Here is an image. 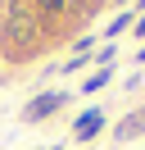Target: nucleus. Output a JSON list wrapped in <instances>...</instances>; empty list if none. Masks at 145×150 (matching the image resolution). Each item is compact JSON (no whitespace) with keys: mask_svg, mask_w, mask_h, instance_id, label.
Listing matches in <instances>:
<instances>
[{"mask_svg":"<svg viewBox=\"0 0 145 150\" xmlns=\"http://www.w3.org/2000/svg\"><path fill=\"white\" fill-rule=\"evenodd\" d=\"M59 105H63V96H59V91H45V96H36V100L23 109V118H27V123H36V118H50Z\"/></svg>","mask_w":145,"mask_h":150,"instance_id":"nucleus-1","label":"nucleus"},{"mask_svg":"<svg viewBox=\"0 0 145 150\" xmlns=\"http://www.w3.org/2000/svg\"><path fill=\"white\" fill-rule=\"evenodd\" d=\"M100 123H104V114H100V109H86L77 123H72V137H77V141H91L100 132Z\"/></svg>","mask_w":145,"mask_h":150,"instance_id":"nucleus-2","label":"nucleus"},{"mask_svg":"<svg viewBox=\"0 0 145 150\" xmlns=\"http://www.w3.org/2000/svg\"><path fill=\"white\" fill-rule=\"evenodd\" d=\"M141 132H145V105H141L136 114H127L122 123H118V141H132V137H141Z\"/></svg>","mask_w":145,"mask_h":150,"instance_id":"nucleus-3","label":"nucleus"},{"mask_svg":"<svg viewBox=\"0 0 145 150\" xmlns=\"http://www.w3.org/2000/svg\"><path fill=\"white\" fill-rule=\"evenodd\" d=\"M27 37H32V28H27V18H18V14H14V18H9V32H5V46L14 50V46H23Z\"/></svg>","mask_w":145,"mask_h":150,"instance_id":"nucleus-4","label":"nucleus"},{"mask_svg":"<svg viewBox=\"0 0 145 150\" xmlns=\"http://www.w3.org/2000/svg\"><path fill=\"white\" fill-rule=\"evenodd\" d=\"M104 82H109V68H100V73H95V77H91V82H86V96H91V91H100V86H104Z\"/></svg>","mask_w":145,"mask_h":150,"instance_id":"nucleus-5","label":"nucleus"},{"mask_svg":"<svg viewBox=\"0 0 145 150\" xmlns=\"http://www.w3.org/2000/svg\"><path fill=\"white\" fill-rule=\"evenodd\" d=\"M41 9H63V0H36Z\"/></svg>","mask_w":145,"mask_h":150,"instance_id":"nucleus-6","label":"nucleus"},{"mask_svg":"<svg viewBox=\"0 0 145 150\" xmlns=\"http://www.w3.org/2000/svg\"><path fill=\"white\" fill-rule=\"evenodd\" d=\"M50 150H59V146H50Z\"/></svg>","mask_w":145,"mask_h":150,"instance_id":"nucleus-7","label":"nucleus"}]
</instances>
